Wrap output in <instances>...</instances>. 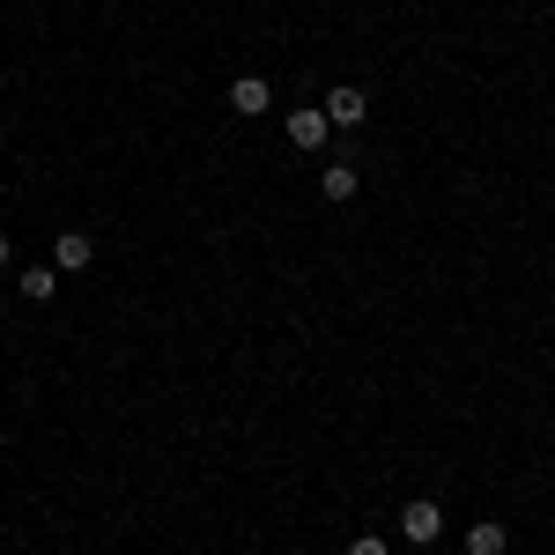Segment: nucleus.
<instances>
[{
	"instance_id": "nucleus-6",
	"label": "nucleus",
	"mask_w": 555,
	"mask_h": 555,
	"mask_svg": "<svg viewBox=\"0 0 555 555\" xmlns=\"http://www.w3.org/2000/svg\"><path fill=\"white\" fill-rule=\"evenodd\" d=\"M504 548H512L504 518H474V526H467V555H504Z\"/></svg>"
},
{
	"instance_id": "nucleus-10",
	"label": "nucleus",
	"mask_w": 555,
	"mask_h": 555,
	"mask_svg": "<svg viewBox=\"0 0 555 555\" xmlns=\"http://www.w3.org/2000/svg\"><path fill=\"white\" fill-rule=\"evenodd\" d=\"M0 267H8V230H0Z\"/></svg>"
},
{
	"instance_id": "nucleus-1",
	"label": "nucleus",
	"mask_w": 555,
	"mask_h": 555,
	"mask_svg": "<svg viewBox=\"0 0 555 555\" xmlns=\"http://www.w3.org/2000/svg\"><path fill=\"white\" fill-rule=\"evenodd\" d=\"M437 533H444V512H437V496H415V504L400 512V541H408V548H429Z\"/></svg>"
},
{
	"instance_id": "nucleus-5",
	"label": "nucleus",
	"mask_w": 555,
	"mask_h": 555,
	"mask_svg": "<svg viewBox=\"0 0 555 555\" xmlns=\"http://www.w3.org/2000/svg\"><path fill=\"white\" fill-rule=\"evenodd\" d=\"M267 104H274V89L259 82V75H245V82H230V112H237V119H259Z\"/></svg>"
},
{
	"instance_id": "nucleus-8",
	"label": "nucleus",
	"mask_w": 555,
	"mask_h": 555,
	"mask_svg": "<svg viewBox=\"0 0 555 555\" xmlns=\"http://www.w3.org/2000/svg\"><path fill=\"white\" fill-rule=\"evenodd\" d=\"M52 289H60V267H23V297L30 304H52Z\"/></svg>"
},
{
	"instance_id": "nucleus-2",
	"label": "nucleus",
	"mask_w": 555,
	"mask_h": 555,
	"mask_svg": "<svg viewBox=\"0 0 555 555\" xmlns=\"http://www.w3.org/2000/svg\"><path fill=\"white\" fill-rule=\"evenodd\" d=\"M289 141L319 156V149L334 141V119H326V104H297V112H289Z\"/></svg>"
},
{
	"instance_id": "nucleus-4",
	"label": "nucleus",
	"mask_w": 555,
	"mask_h": 555,
	"mask_svg": "<svg viewBox=\"0 0 555 555\" xmlns=\"http://www.w3.org/2000/svg\"><path fill=\"white\" fill-rule=\"evenodd\" d=\"M326 119H334V127H363V119H371V96H363L356 82L326 89Z\"/></svg>"
},
{
	"instance_id": "nucleus-7",
	"label": "nucleus",
	"mask_w": 555,
	"mask_h": 555,
	"mask_svg": "<svg viewBox=\"0 0 555 555\" xmlns=\"http://www.w3.org/2000/svg\"><path fill=\"white\" fill-rule=\"evenodd\" d=\"M319 193H326L334 208H348V201H356V164H326V171H319Z\"/></svg>"
},
{
	"instance_id": "nucleus-9",
	"label": "nucleus",
	"mask_w": 555,
	"mask_h": 555,
	"mask_svg": "<svg viewBox=\"0 0 555 555\" xmlns=\"http://www.w3.org/2000/svg\"><path fill=\"white\" fill-rule=\"evenodd\" d=\"M348 555H392V541H385V533H363V541H356Z\"/></svg>"
},
{
	"instance_id": "nucleus-3",
	"label": "nucleus",
	"mask_w": 555,
	"mask_h": 555,
	"mask_svg": "<svg viewBox=\"0 0 555 555\" xmlns=\"http://www.w3.org/2000/svg\"><path fill=\"white\" fill-rule=\"evenodd\" d=\"M89 259H96V237H89V230H60V237H52V267H60V274H82Z\"/></svg>"
}]
</instances>
